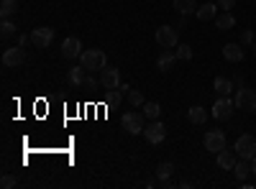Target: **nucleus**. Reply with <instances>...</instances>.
<instances>
[{
    "mask_svg": "<svg viewBox=\"0 0 256 189\" xmlns=\"http://www.w3.org/2000/svg\"><path fill=\"white\" fill-rule=\"evenodd\" d=\"M233 26H236V18H233V13H230V10H226V13L216 15V28H220V31H230Z\"/></svg>",
    "mask_w": 256,
    "mask_h": 189,
    "instance_id": "obj_18",
    "label": "nucleus"
},
{
    "mask_svg": "<svg viewBox=\"0 0 256 189\" xmlns=\"http://www.w3.org/2000/svg\"><path fill=\"white\" fill-rule=\"evenodd\" d=\"M16 31H18V28H16V23H10V20L6 18V20H3V26H0V33H3V36L8 38V36H13Z\"/></svg>",
    "mask_w": 256,
    "mask_h": 189,
    "instance_id": "obj_28",
    "label": "nucleus"
},
{
    "mask_svg": "<svg viewBox=\"0 0 256 189\" xmlns=\"http://www.w3.org/2000/svg\"><path fill=\"white\" fill-rule=\"evenodd\" d=\"M18 182H16V177H10V174H6L3 179H0V187H3V189H10V187H16Z\"/></svg>",
    "mask_w": 256,
    "mask_h": 189,
    "instance_id": "obj_29",
    "label": "nucleus"
},
{
    "mask_svg": "<svg viewBox=\"0 0 256 189\" xmlns=\"http://www.w3.org/2000/svg\"><path fill=\"white\" fill-rule=\"evenodd\" d=\"M254 44V31H244L241 33V46H251Z\"/></svg>",
    "mask_w": 256,
    "mask_h": 189,
    "instance_id": "obj_31",
    "label": "nucleus"
},
{
    "mask_svg": "<svg viewBox=\"0 0 256 189\" xmlns=\"http://www.w3.org/2000/svg\"><path fill=\"white\" fill-rule=\"evenodd\" d=\"M84 77H88V69H84V67H74V69H70L67 82H70V85H74V87H82Z\"/></svg>",
    "mask_w": 256,
    "mask_h": 189,
    "instance_id": "obj_21",
    "label": "nucleus"
},
{
    "mask_svg": "<svg viewBox=\"0 0 256 189\" xmlns=\"http://www.w3.org/2000/svg\"><path fill=\"white\" fill-rule=\"evenodd\" d=\"M202 146H205V151H212V154L223 151L226 149V133L223 131H208L202 138Z\"/></svg>",
    "mask_w": 256,
    "mask_h": 189,
    "instance_id": "obj_9",
    "label": "nucleus"
},
{
    "mask_svg": "<svg viewBox=\"0 0 256 189\" xmlns=\"http://www.w3.org/2000/svg\"><path fill=\"white\" fill-rule=\"evenodd\" d=\"M144 138H146L148 143H152V146H159V143L166 138V128H164V123H162V120H152V123H148L146 128H144Z\"/></svg>",
    "mask_w": 256,
    "mask_h": 189,
    "instance_id": "obj_7",
    "label": "nucleus"
},
{
    "mask_svg": "<svg viewBox=\"0 0 256 189\" xmlns=\"http://www.w3.org/2000/svg\"><path fill=\"white\" fill-rule=\"evenodd\" d=\"M177 59H182V61H190V59H192V46H187V44H180V49H177Z\"/></svg>",
    "mask_w": 256,
    "mask_h": 189,
    "instance_id": "obj_27",
    "label": "nucleus"
},
{
    "mask_svg": "<svg viewBox=\"0 0 256 189\" xmlns=\"http://www.w3.org/2000/svg\"><path fill=\"white\" fill-rule=\"evenodd\" d=\"M156 44L162 49H174L180 44V36H177V28L174 26H162L156 28Z\"/></svg>",
    "mask_w": 256,
    "mask_h": 189,
    "instance_id": "obj_6",
    "label": "nucleus"
},
{
    "mask_svg": "<svg viewBox=\"0 0 256 189\" xmlns=\"http://www.w3.org/2000/svg\"><path fill=\"white\" fill-rule=\"evenodd\" d=\"M254 56H256V44H254Z\"/></svg>",
    "mask_w": 256,
    "mask_h": 189,
    "instance_id": "obj_36",
    "label": "nucleus"
},
{
    "mask_svg": "<svg viewBox=\"0 0 256 189\" xmlns=\"http://www.w3.org/2000/svg\"><path fill=\"white\" fill-rule=\"evenodd\" d=\"M128 102H131L134 105V108H144V92L141 90H131V92H128Z\"/></svg>",
    "mask_w": 256,
    "mask_h": 189,
    "instance_id": "obj_26",
    "label": "nucleus"
},
{
    "mask_svg": "<svg viewBox=\"0 0 256 189\" xmlns=\"http://www.w3.org/2000/svg\"><path fill=\"white\" fill-rule=\"evenodd\" d=\"M233 151L238 154V159L251 161V159L256 156V136H251V133L238 136V138H236V143H233Z\"/></svg>",
    "mask_w": 256,
    "mask_h": 189,
    "instance_id": "obj_3",
    "label": "nucleus"
},
{
    "mask_svg": "<svg viewBox=\"0 0 256 189\" xmlns=\"http://www.w3.org/2000/svg\"><path fill=\"white\" fill-rule=\"evenodd\" d=\"M216 156H218V166H220V169H230V172H233V166H236V161H238V154L230 151V149H223Z\"/></svg>",
    "mask_w": 256,
    "mask_h": 189,
    "instance_id": "obj_14",
    "label": "nucleus"
},
{
    "mask_svg": "<svg viewBox=\"0 0 256 189\" xmlns=\"http://www.w3.org/2000/svg\"><path fill=\"white\" fill-rule=\"evenodd\" d=\"M187 120H190L192 125H202V123L208 120V110L200 108V105H192V108L187 110Z\"/></svg>",
    "mask_w": 256,
    "mask_h": 189,
    "instance_id": "obj_17",
    "label": "nucleus"
},
{
    "mask_svg": "<svg viewBox=\"0 0 256 189\" xmlns=\"http://www.w3.org/2000/svg\"><path fill=\"white\" fill-rule=\"evenodd\" d=\"M233 110H236V102H233L228 95H218V100H216V105H212V118L216 120H228L230 115H233Z\"/></svg>",
    "mask_w": 256,
    "mask_h": 189,
    "instance_id": "obj_4",
    "label": "nucleus"
},
{
    "mask_svg": "<svg viewBox=\"0 0 256 189\" xmlns=\"http://www.w3.org/2000/svg\"><path fill=\"white\" fill-rule=\"evenodd\" d=\"M100 85L108 90V92H116V90L120 87V72H118L116 67H105V69L100 72Z\"/></svg>",
    "mask_w": 256,
    "mask_h": 189,
    "instance_id": "obj_11",
    "label": "nucleus"
},
{
    "mask_svg": "<svg viewBox=\"0 0 256 189\" xmlns=\"http://www.w3.org/2000/svg\"><path fill=\"white\" fill-rule=\"evenodd\" d=\"M233 174H236V179H238V182H246V179H248V174H251V161H246V159L236 161V166H233Z\"/></svg>",
    "mask_w": 256,
    "mask_h": 189,
    "instance_id": "obj_20",
    "label": "nucleus"
},
{
    "mask_svg": "<svg viewBox=\"0 0 256 189\" xmlns=\"http://www.w3.org/2000/svg\"><path fill=\"white\" fill-rule=\"evenodd\" d=\"M28 41H31V36H26V33H20V36H18V44H20V46H26Z\"/></svg>",
    "mask_w": 256,
    "mask_h": 189,
    "instance_id": "obj_33",
    "label": "nucleus"
},
{
    "mask_svg": "<svg viewBox=\"0 0 256 189\" xmlns=\"http://www.w3.org/2000/svg\"><path fill=\"white\" fill-rule=\"evenodd\" d=\"M218 5L223 10H230V8H236V0H218Z\"/></svg>",
    "mask_w": 256,
    "mask_h": 189,
    "instance_id": "obj_32",
    "label": "nucleus"
},
{
    "mask_svg": "<svg viewBox=\"0 0 256 189\" xmlns=\"http://www.w3.org/2000/svg\"><path fill=\"white\" fill-rule=\"evenodd\" d=\"M195 15H198V20H202V23H208V20H216V15H218V3H202Z\"/></svg>",
    "mask_w": 256,
    "mask_h": 189,
    "instance_id": "obj_15",
    "label": "nucleus"
},
{
    "mask_svg": "<svg viewBox=\"0 0 256 189\" xmlns=\"http://www.w3.org/2000/svg\"><path fill=\"white\" fill-rule=\"evenodd\" d=\"M120 125H123V131H126V133L138 136V133H144V128H146V115L131 110V113H126V115L120 118Z\"/></svg>",
    "mask_w": 256,
    "mask_h": 189,
    "instance_id": "obj_2",
    "label": "nucleus"
},
{
    "mask_svg": "<svg viewBox=\"0 0 256 189\" xmlns=\"http://www.w3.org/2000/svg\"><path fill=\"white\" fill-rule=\"evenodd\" d=\"M26 61V51H24V46H13V49H6L3 51V67H8V69H16V67H20Z\"/></svg>",
    "mask_w": 256,
    "mask_h": 189,
    "instance_id": "obj_10",
    "label": "nucleus"
},
{
    "mask_svg": "<svg viewBox=\"0 0 256 189\" xmlns=\"http://www.w3.org/2000/svg\"><path fill=\"white\" fill-rule=\"evenodd\" d=\"M52 41H54V28H49V26L34 28V33H31V44H34L36 49H49V46H52Z\"/></svg>",
    "mask_w": 256,
    "mask_h": 189,
    "instance_id": "obj_8",
    "label": "nucleus"
},
{
    "mask_svg": "<svg viewBox=\"0 0 256 189\" xmlns=\"http://www.w3.org/2000/svg\"><path fill=\"white\" fill-rule=\"evenodd\" d=\"M172 174H174V164H172V161H162V164L156 166V177H159V182L172 179Z\"/></svg>",
    "mask_w": 256,
    "mask_h": 189,
    "instance_id": "obj_24",
    "label": "nucleus"
},
{
    "mask_svg": "<svg viewBox=\"0 0 256 189\" xmlns=\"http://www.w3.org/2000/svg\"><path fill=\"white\" fill-rule=\"evenodd\" d=\"M62 56H64V59H77V56H82V41H80L77 36L64 38V41H62Z\"/></svg>",
    "mask_w": 256,
    "mask_h": 189,
    "instance_id": "obj_12",
    "label": "nucleus"
},
{
    "mask_svg": "<svg viewBox=\"0 0 256 189\" xmlns=\"http://www.w3.org/2000/svg\"><path fill=\"white\" fill-rule=\"evenodd\" d=\"M251 174H256V156L251 159Z\"/></svg>",
    "mask_w": 256,
    "mask_h": 189,
    "instance_id": "obj_35",
    "label": "nucleus"
},
{
    "mask_svg": "<svg viewBox=\"0 0 256 189\" xmlns=\"http://www.w3.org/2000/svg\"><path fill=\"white\" fill-rule=\"evenodd\" d=\"M80 67H84L88 72H102L105 67H108V56H105V51H100V49H88L80 56Z\"/></svg>",
    "mask_w": 256,
    "mask_h": 189,
    "instance_id": "obj_1",
    "label": "nucleus"
},
{
    "mask_svg": "<svg viewBox=\"0 0 256 189\" xmlns=\"http://www.w3.org/2000/svg\"><path fill=\"white\" fill-rule=\"evenodd\" d=\"M174 64H177V51H172V49H164L159 54V59H156V69L159 72H172Z\"/></svg>",
    "mask_w": 256,
    "mask_h": 189,
    "instance_id": "obj_13",
    "label": "nucleus"
},
{
    "mask_svg": "<svg viewBox=\"0 0 256 189\" xmlns=\"http://www.w3.org/2000/svg\"><path fill=\"white\" fill-rule=\"evenodd\" d=\"M174 10L180 15H192V13H198V3L195 0H174Z\"/></svg>",
    "mask_w": 256,
    "mask_h": 189,
    "instance_id": "obj_19",
    "label": "nucleus"
},
{
    "mask_svg": "<svg viewBox=\"0 0 256 189\" xmlns=\"http://www.w3.org/2000/svg\"><path fill=\"white\" fill-rule=\"evenodd\" d=\"M144 115L148 118V120H159L162 118V105L159 102H144Z\"/></svg>",
    "mask_w": 256,
    "mask_h": 189,
    "instance_id": "obj_22",
    "label": "nucleus"
},
{
    "mask_svg": "<svg viewBox=\"0 0 256 189\" xmlns=\"http://www.w3.org/2000/svg\"><path fill=\"white\" fill-rule=\"evenodd\" d=\"M223 56H226V61H230V64L244 61V49H241V44H226V46H223Z\"/></svg>",
    "mask_w": 256,
    "mask_h": 189,
    "instance_id": "obj_16",
    "label": "nucleus"
},
{
    "mask_svg": "<svg viewBox=\"0 0 256 189\" xmlns=\"http://www.w3.org/2000/svg\"><path fill=\"white\" fill-rule=\"evenodd\" d=\"M118 92H120V95H128V92H131V85H123V82H120V87H118Z\"/></svg>",
    "mask_w": 256,
    "mask_h": 189,
    "instance_id": "obj_34",
    "label": "nucleus"
},
{
    "mask_svg": "<svg viewBox=\"0 0 256 189\" xmlns=\"http://www.w3.org/2000/svg\"><path fill=\"white\" fill-rule=\"evenodd\" d=\"M212 87H216V92H218V95H230V92H233V82H230V79H226V77H216Z\"/></svg>",
    "mask_w": 256,
    "mask_h": 189,
    "instance_id": "obj_23",
    "label": "nucleus"
},
{
    "mask_svg": "<svg viewBox=\"0 0 256 189\" xmlns=\"http://www.w3.org/2000/svg\"><path fill=\"white\" fill-rule=\"evenodd\" d=\"M236 108L244 110V113H256V90H248V87H241L236 92Z\"/></svg>",
    "mask_w": 256,
    "mask_h": 189,
    "instance_id": "obj_5",
    "label": "nucleus"
},
{
    "mask_svg": "<svg viewBox=\"0 0 256 189\" xmlns=\"http://www.w3.org/2000/svg\"><path fill=\"white\" fill-rule=\"evenodd\" d=\"M16 8H18L16 0H0V15H3V20L10 18V15L16 13Z\"/></svg>",
    "mask_w": 256,
    "mask_h": 189,
    "instance_id": "obj_25",
    "label": "nucleus"
},
{
    "mask_svg": "<svg viewBox=\"0 0 256 189\" xmlns=\"http://www.w3.org/2000/svg\"><path fill=\"white\" fill-rule=\"evenodd\" d=\"M82 87L88 90V92H92V90L98 87V79H95V77H84V82H82Z\"/></svg>",
    "mask_w": 256,
    "mask_h": 189,
    "instance_id": "obj_30",
    "label": "nucleus"
}]
</instances>
